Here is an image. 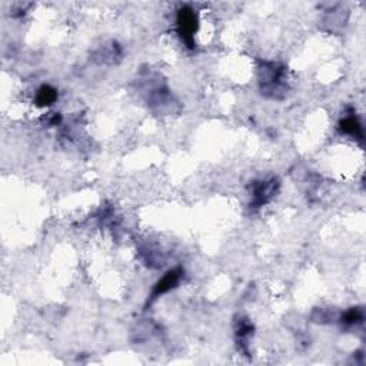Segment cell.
Segmentation results:
<instances>
[{
	"label": "cell",
	"mask_w": 366,
	"mask_h": 366,
	"mask_svg": "<svg viewBox=\"0 0 366 366\" xmlns=\"http://www.w3.org/2000/svg\"><path fill=\"white\" fill-rule=\"evenodd\" d=\"M340 129L345 132V133H350V135H355L362 138V129H360V125L357 123L355 117H346L343 122L340 123Z\"/></svg>",
	"instance_id": "277c9868"
},
{
	"label": "cell",
	"mask_w": 366,
	"mask_h": 366,
	"mask_svg": "<svg viewBox=\"0 0 366 366\" xmlns=\"http://www.w3.org/2000/svg\"><path fill=\"white\" fill-rule=\"evenodd\" d=\"M196 15L190 9H182L179 12L178 16V25H179V33L183 38V40L190 45L192 47V40H193V35L196 32L197 28Z\"/></svg>",
	"instance_id": "6da1fadb"
},
{
	"label": "cell",
	"mask_w": 366,
	"mask_h": 366,
	"mask_svg": "<svg viewBox=\"0 0 366 366\" xmlns=\"http://www.w3.org/2000/svg\"><path fill=\"white\" fill-rule=\"evenodd\" d=\"M180 278V272L179 271H170L169 273H166L159 282L158 285L155 286V291H153V296H159L163 295L168 291H170L172 288H175V285L179 282Z\"/></svg>",
	"instance_id": "7a4b0ae2"
},
{
	"label": "cell",
	"mask_w": 366,
	"mask_h": 366,
	"mask_svg": "<svg viewBox=\"0 0 366 366\" xmlns=\"http://www.w3.org/2000/svg\"><path fill=\"white\" fill-rule=\"evenodd\" d=\"M56 90L50 86H43L39 90L38 96H36V102L39 106H46V104H52L56 100Z\"/></svg>",
	"instance_id": "3957f363"
},
{
	"label": "cell",
	"mask_w": 366,
	"mask_h": 366,
	"mask_svg": "<svg viewBox=\"0 0 366 366\" xmlns=\"http://www.w3.org/2000/svg\"><path fill=\"white\" fill-rule=\"evenodd\" d=\"M360 319H362V312L359 309H350L343 316V322L345 323H356Z\"/></svg>",
	"instance_id": "5b68a950"
}]
</instances>
